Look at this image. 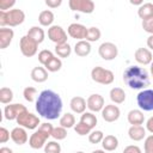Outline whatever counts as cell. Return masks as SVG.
Returning <instances> with one entry per match:
<instances>
[{"mask_svg": "<svg viewBox=\"0 0 153 153\" xmlns=\"http://www.w3.org/2000/svg\"><path fill=\"white\" fill-rule=\"evenodd\" d=\"M147 47L153 50V35H149V37L147 38Z\"/></svg>", "mask_w": 153, "mask_h": 153, "instance_id": "c3c4849f", "label": "cell"}, {"mask_svg": "<svg viewBox=\"0 0 153 153\" xmlns=\"http://www.w3.org/2000/svg\"><path fill=\"white\" fill-rule=\"evenodd\" d=\"M74 130H75V133H76L78 135H80V136H85V135L90 134L92 129H91L87 124H85L84 122L79 121V123H76V124L74 126Z\"/></svg>", "mask_w": 153, "mask_h": 153, "instance_id": "74e56055", "label": "cell"}, {"mask_svg": "<svg viewBox=\"0 0 153 153\" xmlns=\"http://www.w3.org/2000/svg\"><path fill=\"white\" fill-rule=\"evenodd\" d=\"M47 69H48V72H57V71H60L61 69V67H62V61L59 59V57H56V56H53L48 62H47V65L44 66Z\"/></svg>", "mask_w": 153, "mask_h": 153, "instance_id": "1f68e13d", "label": "cell"}, {"mask_svg": "<svg viewBox=\"0 0 153 153\" xmlns=\"http://www.w3.org/2000/svg\"><path fill=\"white\" fill-rule=\"evenodd\" d=\"M104 139V134L102 130H91V133L88 134V141L93 145L100 143Z\"/></svg>", "mask_w": 153, "mask_h": 153, "instance_id": "8d00e7d4", "label": "cell"}, {"mask_svg": "<svg viewBox=\"0 0 153 153\" xmlns=\"http://www.w3.org/2000/svg\"><path fill=\"white\" fill-rule=\"evenodd\" d=\"M128 136H129L130 140H133V141H141V140H143L145 136H146V129H145L141 124L131 126V127L128 129Z\"/></svg>", "mask_w": 153, "mask_h": 153, "instance_id": "ffe728a7", "label": "cell"}, {"mask_svg": "<svg viewBox=\"0 0 153 153\" xmlns=\"http://www.w3.org/2000/svg\"><path fill=\"white\" fill-rule=\"evenodd\" d=\"M0 153H12V149L7 148V147H1L0 148Z\"/></svg>", "mask_w": 153, "mask_h": 153, "instance_id": "f907efd6", "label": "cell"}, {"mask_svg": "<svg viewBox=\"0 0 153 153\" xmlns=\"http://www.w3.org/2000/svg\"><path fill=\"white\" fill-rule=\"evenodd\" d=\"M123 81L128 87L134 90H142L151 82L148 72L139 66H129L123 72Z\"/></svg>", "mask_w": 153, "mask_h": 153, "instance_id": "7a4b0ae2", "label": "cell"}, {"mask_svg": "<svg viewBox=\"0 0 153 153\" xmlns=\"http://www.w3.org/2000/svg\"><path fill=\"white\" fill-rule=\"evenodd\" d=\"M25 129L26 128H24L22 126L16 127V128L12 129V131H11V139H12V141L16 145L22 146V145H24V143L27 142V133H26Z\"/></svg>", "mask_w": 153, "mask_h": 153, "instance_id": "e0dca14e", "label": "cell"}, {"mask_svg": "<svg viewBox=\"0 0 153 153\" xmlns=\"http://www.w3.org/2000/svg\"><path fill=\"white\" fill-rule=\"evenodd\" d=\"M146 129H147L151 134H153V116L147 120V122H146Z\"/></svg>", "mask_w": 153, "mask_h": 153, "instance_id": "7dc6e473", "label": "cell"}, {"mask_svg": "<svg viewBox=\"0 0 153 153\" xmlns=\"http://www.w3.org/2000/svg\"><path fill=\"white\" fill-rule=\"evenodd\" d=\"M80 121L84 122L85 124H87L91 129H93L96 126H97V117L96 115H93V112H82L81 114V117H80Z\"/></svg>", "mask_w": 153, "mask_h": 153, "instance_id": "4dcf8cb0", "label": "cell"}, {"mask_svg": "<svg viewBox=\"0 0 153 153\" xmlns=\"http://www.w3.org/2000/svg\"><path fill=\"white\" fill-rule=\"evenodd\" d=\"M31 79L35 82H44L48 79V69L45 67H35L31 71Z\"/></svg>", "mask_w": 153, "mask_h": 153, "instance_id": "7402d4cb", "label": "cell"}, {"mask_svg": "<svg viewBox=\"0 0 153 153\" xmlns=\"http://www.w3.org/2000/svg\"><path fill=\"white\" fill-rule=\"evenodd\" d=\"M53 129H54V127L48 122L39 124L38 129L35 130L33 134L29 139L30 147L33 148V149H41L42 147H44V145L47 143L48 137L51 136Z\"/></svg>", "mask_w": 153, "mask_h": 153, "instance_id": "3957f363", "label": "cell"}, {"mask_svg": "<svg viewBox=\"0 0 153 153\" xmlns=\"http://www.w3.org/2000/svg\"><path fill=\"white\" fill-rule=\"evenodd\" d=\"M86 32H87V27L82 24H79V23H73L67 29V33L72 38H75V39H79V41L85 39Z\"/></svg>", "mask_w": 153, "mask_h": 153, "instance_id": "5bb4252c", "label": "cell"}, {"mask_svg": "<svg viewBox=\"0 0 153 153\" xmlns=\"http://www.w3.org/2000/svg\"><path fill=\"white\" fill-rule=\"evenodd\" d=\"M102 146L104 151L112 152L118 147V139L115 135H106L102 141Z\"/></svg>", "mask_w": 153, "mask_h": 153, "instance_id": "cb8c5ba5", "label": "cell"}, {"mask_svg": "<svg viewBox=\"0 0 153 153\" xmlns=\"http://www.w3.org/2000/svg\"><path fill=\"white\" fill-rule=\"evenodd\" d=\"M129 2L134 6H141L143 4V0H129Z\"/></svg>", "mask_w": 153, "mask_h": 153, "instance_id": "681fc988", "label": "cell"}, {"mask_svg": "<svg viewBox=\"0 0 153 153\" xmlns=\"http://www.w3.org/2000/svg\"><path fill=\"white\" fill-rule=\"evenodd\" d=\"M102 112V117L105 122H115L120 118V115H121V111H120V108L117 105H114V104H109V105H104L103 110L100 111Z\"/></svg>", "mask_w": 153, "mask_h": 153, "instance_id": "4fadbf2b", "label": "cell"}, {"mask_svg": "<svg viewBox=\"0 0 153 153\" xmlns=\"http://www.w3.org/2000/svg\"><path fill=\"white\" fill-rule=\"evenodd\" d=\"M36 111L41 117L49 121L59 118L62 111L61 97L51 90L42 91L36 99Z\"/></svg>", "mask_w": 153, "mask_h": 153, "instance_id": "6da1fadb", "label": "cell"}, {"mask_svg": "<svg viewBox=\"0 0 153 153\" xmlns=\"http://www.w3.org/2000/svg\"><path fill=\"white\" fill-rule=\"evenodd\" d=\"M124 153H141V149L137 146H127L124 148Z\"/></svg>", "mask_w": 153, "mask_h": 153, "instance_id": "bcb514c9", "label": "cell"}, {"mask_svg": "<svg viewBox=\"0 0 153 153\" xmlns=\"http://www.w3.org/2000/svg\"><path fill=\"white\" fill-rule=\"evenodd\" d=\"M110 99L115 104H122L126 100V92L121 87H114L110 90Z\"/></svg>", "mask_w": 153, "mask_h": 153, "instance_id": "d4e9b609", "label": "cell"}, {"mask_svg": "<svg viewBox=\"0 0 153 153\" xmlns=\"http://www.w3.org/2000/svg\"><path fill=\"white\" fill-rule=\"evenodd\" d=\"M53 56H54V54H53L50 50L44 49V50H42V51H39V53H38V61H39V63H41V65L45 66V65H47V62H48Z\"/></svg>", "mask_w": 153, "mask_h": 153, "instance_id": "ab89813d", "label": "cell"}, {"mask_svg": "<svg viewBox=\"0 0 153 153\" xmlns=\"http://www.w3.org/2000/svg\"><path fill=\"white\" fill-rule=\"evenodd\" d=\"M100 35H102L100 30L98 27H96V26H92V27L87 29L85 39L88 41V42H96V41H98L100 38Z\"/></svg>", "mask_w": 153, "mask_h": 153, "instance_id": "836d02e7", "label": "cell"}, {"mask_svg": "<svg viewBox=\"0 0 153 153\" xmlns=\"http://www.w3.org/2000/svg\"><path fill=\"white\" fill-rule=\"evenodd\" d=\"M55 53L57 54L59 57H68L72 53V48L67 42L61 43V44H56L55 45Z\"/></svg>", "mask_w": 153, "mask_h": 153, "instance_id": "f546056e", "label": "cell"}, {"mask_svg": "<svg viewBox=\"0 0 153 153\" xmlns=\"http://www.w3.org/2000/svg\"><path fill=\"white\" fill-rule=\"evenodd\" d=\"M134 57H135L137 63L143 65V66L151 65V62L153 61V55H152L151 50L147 49V48H139V49H136L135 53H134Z\"/></svg>", "mask_w": 153, "mask_h": 153, "instance_id": "2e32d148", "label": "cell"}, {"mask_svg": "<svg viewBox=\"0 0 153 153\" xmlns=\"http://www.w3.org/2000/svg\"><path fill=\"white\" fill-rule=\"evenodd\" d=\"M69 106H71V109H72L73 112H75V114H82V112H85V110L87 108V102L82 97L76 96V97H73L71 99Z\"/></svg>", "mask_w": 153, "mask_h": 153, "instance_id": "d6986e66", "label": "cell"}, {"mask_svg": "<svg viewBox=\"0 0 153 153\" xmlns=\"http://www.w3.org/2000/svg\"><path fill=\"white\" fill-rule=\"evenodd\" d=\"M98 54L99 56L105 60V61H111L117 57L118 55V49L116 47V44H114L112 42H104L99 45L98 48Z\"/></svg>", "mask_w": 153, "mask_h": 153, "instance_id": "30bf717a", "label": "cell"}, {"mask_svg": "<svg viewBox=\"0 0 153 153\" xmlns=\"http://www.w3.org/2000/svg\"><path fill=\"white\" fill-rule=\"evenodd\" d=\"M19 48L24 56L31 57V56L36 55L37 49H38V43L36 41H33L31 37H29L27 35H25L19 41Z\"/></svg>", "mask_w": 153, "mask_h": 153, "instance_id": "52a82bcc", "label": "cell"}, {"mask_svg": "<svg viewBox=\"0 0 153 153\" xmlns=\"http://www.w3.org/2000/svg\"><path fill=\"white\" fill-rule=\"evenodd\" d=\"M26 110L25 105L23 104H19V103H14V104H8L5 106L4 109V117L7 120V121H13V120H17V117L24 111Z\"/></svg>", "mask_w": 153, "mask_h": 153, "instance_id": "7c38bea8", "label": "cell"}, {"mask_svg": "<svg viewBox=\"0 0 153 153\" xmlns=\"http://www.w3.org/2000/svg\"><path fill=\"white\" fill-rule=\"evenodd\" d=\"M10 137H11V133H10L6 128L1 127V128H0V143L7 142V141L10 140Z\"/></svg>", "mask_w": 153, "mask_h": 153, "instance_id": "ee69618b", "label": "cell"}, {"mask_svg": "<svg viewBox=\"0 0 153 153\" xmlns=\"http://www.w3.org/2000/svg\"><path fill=\"white\" fill-rule=\"evenodd\" d=\"M13 36H14V32L12 29L2 26L0 29V49H6L11 44Z\"/></svg>", "mask_w": 153, "mask_h": 153, "instance_id": "ac0fdd59", "label": "cell"}, {"mask_svg": "<svg viewBox=\"0 0 153 153\" xmlns=\"http://www.w3.org/2000/svg\"><path fill=\"white\" fill-rule=\"evenodd\" d=\"M44 2H45V5H47L48 7H50V8H57V7L61 6L62 0H45Z\"/></svg>", "mask_w": 153, "mask_h": 153, "instance_id": "f6af8a7d", "label": "cell"}, {"mask_svg": "<svg viewBox=\"0 0 153 153\" xmlns=\"http://www.w3.org/2000/svg\"><path fill=\"white\" fill-rule=\"evenodd\" d=\"M136 103L143 111L153 110V90H142L136 96Z\"/></svg>", "mask_w": 153, "mask_h": 153, "instance_id": "ba28073f", "label": "cell"}, {"mask_svg": "<svg viewBox=\"0 0 153 153\" xmlns=\"http://www.w3.org/2000/svg\"><path fill=\"white\" fill-rule=\"evenodd\" d=\"M91 78L94 82L102 84V85H110L114 82V73L106 68H103L100 66L94 67L91 71Z\"/></svg>", "mask_w": 153, "mask_h": 153, "instance_id": "5b68a950", "label": "cell"}, {"mask_svg": "<svg viewBox=\"0 0 153 153\" xmlns=\"http://www.w3.org/2000/svg\"><path fill=\"white\" fill-rule=\"evenodd\" d=\"M145 152L153 153V134L145 139Z\"/></svg>", "mask_w": 153, "mask_h": 153, "instance_id": "7bdbcfd3", "label": "cell"}, {"mask_svg": "<svg viewBox=\"0 0 153 153\" xmlns=\"http://www.w3.org/2000/svg\"><path fill=\"white\" fill-rule=\"evenodd\" d=\"M13 99V91L8 87L0 88V102L2 104H10Z\"/></svg>", "mask_w": 153, "mask_h": 153, "instance_id": "d6a6232c", "label": "cell"}, {"mask_svg": "<svg viewBox=\"0 0 153 153\" xmlns=\"http://www.w3.org/2000/svg\"><path fill=\"white\" fill-rule=\"evenodd\" d=\"M44 152L45 153H60L61 152V146L56 141H48L44 145Z\"/></svg>", "mask_w": 153, "mask_h": 153, "instance_id": "f35d334b", "label": "cell"}, {"mask_svg": "<svg viewBox=\"0 0 153 153\" xmlns=\"http://www.w3.org/2000/svg\"><path fill=\"white\" fill-rule=\"evenodd\" d=\"M151 75H152V78H153V61L151 62Z\"/></svg>", "mask_w": 153, "mask_h": 153, "instance_id": "816d5d0a", "label": "cell"}, {"mask_svg": "<svg viewBox=\"0 0 153 153\" xmlns=\"http://www.w3.org/2000/svg\"><path fill=\"white\" fill-rule=\"evenodd\" d=\"M23 96H24V99L29 103H33L38 97L37 96V90L35 87H31V86H27V87L24 88Z\"/></svg>", "mask_w": 153, "mask_h": 153, "instance_id": "e575fe53", "label": "cell"}, {"mask_svg": "<svg viewBox=\"0 0 153 153\" xmlns=\"http://www.w3.org/2000/svg\"><path fill=\"white\" fill-rule=\"evenodd\" d=\"M16 121H17V123L19 126H22V127H24L26 129H30V130H33V129L38 128V124H41L39 123V117L33 115V114H31V112H29L27 109L24 110L17 117Z\"/></svg>", "mask_w": 153, "mask_h": 153, "instance_id": "8992f818", "label": "cell"}, {"mask_svg": "<svg viewBox=\"0 0 153 153\" xmlns=\"http://www.w3.org/2000/svg\"><path fill=\"white\" fill-rule=\"evenodd\" d=\"M60 126L69 129V128H73L75 126V117L73 114L71 112H66L63 114L61 117H60Z\"/></svg>", "mask_w": 153, "mask_h": 153, "instance_id": "f1b7e54d", "label": "cell"}, {"mask_svg": "<svg viewBox=\"0 0 153 153\" xmlns=\"http://www.w3.org/2000/svg\"><path fill=\"white\" fill-rule=\"evenodd\" d=\"M68 5L69 8L74 12L91 14L94 11V2L92 0H69Z\"/></svg>", "mask_w": 153, "mask_h": 153, "instance_id": "9c48e42d", "label": "cell"}, {"mask_svg": "<svg viewBox=\"0 0 153 153\" xmlns=\"http://www.w3.org/2000/svg\"><path fill=\"white\" fill-rule=\"evenodd\" d=\"M142 29L149 35H153V17L142 20Z\"/></svg>", "mask_w": 153, "mask_h": 153, "instance_id": "60d3db41", "label": "cell"}, {"mask_svg": "<svg viewBox=\"0 0 153 153\" xmlns=\"http://www.w3.org/2000/svg\"><path fill=\"white\" fill-rule=\"evenodd\" d=\"M137 16H139L142 20L153 17V4H151V2L142 4V5L139 7V10H137Z\"/></svg>", "mask_w": 153, "mask_h": 153, "instance_id": "83f0119b", "label": "cell"}, {"mask_svg": "<svg viewBox=\"0 0 153 153\" xmlns=\"http://www.w3.org/2000/svg\"><path fill=\"white\" fill-rule=\"evenodd\" d=\"M26 35L29 37H31L33 41H36L38 44H41L44 41V36H45L43 29L39 27V26H32V27H30Z\"/></svg>", "mask_w": 153, "mask_h": 153, "instance_id": "484cf974", "label": "cell"}, {"mask_svg": "<svg viewBox=\"0 0 153 153\" xmlns=\"http://www.w3.org/2000/svg\"><path fill=\"white\" fill-rule=\"evenodd\" d=\"M54 22V13L49 10H44L38 16V23L42 26H51Z\"/></svg>", "mask_w": 153, "mask_h": 153, "instance_id": "4316f807", "label": "cell"}, {"mask_svg": "<svg viewBox=\"0 0 153 153\" xmlns=\"http://www.w3.org/2000/svg\"><path fill=\"white\" fill-rule=\"evenodd\" d=\"M25 20L24 11L19 8H12L8 11H0V26H18Z\"/></svg>", "mask_w": 153, "mask_h": 153, "instance_id": "277c9868", "label": "cell"}, {"mask_svg": "<svg viewBox=\"0 0 153 153\" xmlns=\"http://www.w3.org/2000/svg\"><path fill=\"white\" fill-rule=\"evenodd\" d=\"M48 38L55 44H61L67 42V32L60 25H51L48 29Z\"/></svg>", "mask_w": 153, "mask_h": 153, "instance_id": "8fae6325", "label": "cell"}, {"mask_svg": "<svg viewBox=\"0 0 153 153\" xmlns=\"http://www.w3.org/2000/svg\"><path fill=\"white\" fill-rule=\"evenodd\" d=\"M91 42L86 41V39H80L75 43V47H74V53L80 56V57H85L87 56L90 53H91Z\"/></svg>", "mask_w": 153, "mask_h": 153, "instance_id": "44dd1931", "label": "cell"}, {"mask_svg": "<svg viewBox=\"0 0 153 153\" xmlns=\"http://www.w3.org/2000/svg\"><path fill=\"white\" fill-rule=\"evenodd\" d=\"M128 122L131 124V126H137V124H143V121H145V116H143V112L141 110H137V109H134V110H130L128 112Z\"/></svg>", "mask_w": 153, "mask_h": 153, "instance_id": "603a6c76", "label": "cell"}, {"mask_svg": "<svg viewBox=\"0 0 153 153\" xmlns=\"http://www.w3.org/2000/svg\"><path fill=\"white\" fill-rule=\"evenodd\" d=\"M67 136V128L62 127V126H59V127H54L53 129V133H51V137L60 141V140H63L66 139Z\"/></svg>", "mask_w": 153, "mask_h": 153, "instance_id": "d590c367", "label": "cell"}, {"mask_svg": "<svg viewBox=\"0 0 153 153\" xmlns=\"http://www.w3.org/2000/svg\"><path fill=\"white\" fill-rule=\"evenodd\" d=\"M86 102H87L88 110L92 111V112H99V111H102L103 108H104V104H105L104 98L100 94H97V93L96 94H91L87 98Z\"/></svg>", "mask_w": 153, "mask_h": 153, "instance_id": "9a60e30c", "label": "cell"}, {"mask_svg": "<svg viewBox=\"0 0 153 153\" xmlns=\"http://www.w3.org/2000/svg\"><path fill=\"white\" fill-rule=\"evenodd\" d=\"M17 0H0V11H8L16 5Z\"/></svg>", "mask_w": 153, "mask_h": 153, "instance_id": "b9f144b4", "label": "cell"}]
</instances>
